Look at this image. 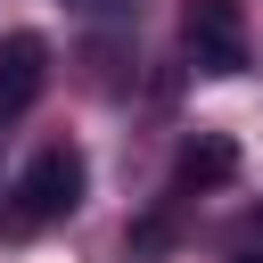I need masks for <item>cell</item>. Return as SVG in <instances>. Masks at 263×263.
Returning <instances> with one entry per match:
<instances>
[{
  "label": "cell",
  "mask_w": 263,
  "mask_h": 263,
  "mask_svg": "<svg viewBox=\"0 0 263 263\" xmlns=\"http://www.w3.org/2000/svg\"><path fill=\"white\" fill-rule=\"evenodd\" d=\"M238 181V140L230 132H189L181 148H173V189L189 197V189H230Z\"/></svg>",
  "instance_id": "4"
},
{
  "label": "cell",
  "mask_w": 263,
  "mask_h": 263,
  "mask_svg": "<svg viewBox=\"0 0 263 263\" xmlns=\"http://www.w3.org/2000/svg\"><path fill=\"white\" fill-rule=\"evenodd\" d=\"M41 90H49V41H41L33 25L0 33V123H16Z\"/></svg>",
  "instance_id": "3"
},
{
  "label": "cell",
  "mask_w": 263,
  "mask_h": 263,
  "mask_svg": "<svg viewBox=\"0 0 263 263\" xmlns=\"http://www.w3.org/2000/svg\"><path fill=\"white\" fill-rule=\"evenodd\" d=\"M74 8H90V16H107V8H123V0H74Z\"/></svg>",
  "instance_id": "5"
},
{
  "label": "cell",
  "mask_w": 263,
  "mask_h": 263,
  "mask_svg": "<svg viewBox=\"0 0 263 263\" xmlns=\"http://www.w3.org/2000/svg\"><path fill=\"white\" fill-rule=\"evenodd\" d=\"M181 49H189V66L214 74V82L247 74V58H255L247 8H238V0H181Z\"/></svg>",
  "instance_id": "2"
},
{
  "label": "cell",
  "mask_w": 263,
  "mask_h": 263,
  "mask_svg": "<svg viewBox=\"0 0 263 263\" xmlns=\"http://www.w3.org/2000/svg\"><path fill=\"white\" fill-rule=\"evenodd\" d=\"M255 238H263V230H255ZM238 263H263V247H247V255H238Z\"/></svg>",
  "instance_id": "6"
},
{
  "label": "cell",
  "mask_w": 263,
  "mask_h": 263,
  "mask_svg": "<svg viewBox=\"0 0 263 263\" xmlns=\"http://www.w3.org/2000/svg\"><path fill=\"white\" fill-rule=\"evenodd\" d=\"M82 189H90V156H82L74 140H41V148L25 156V173L8 181V230L33 238V230L66 222V214L82 205Z\"/></svg>",
  "instance_id": "1"
}]
</instances>
